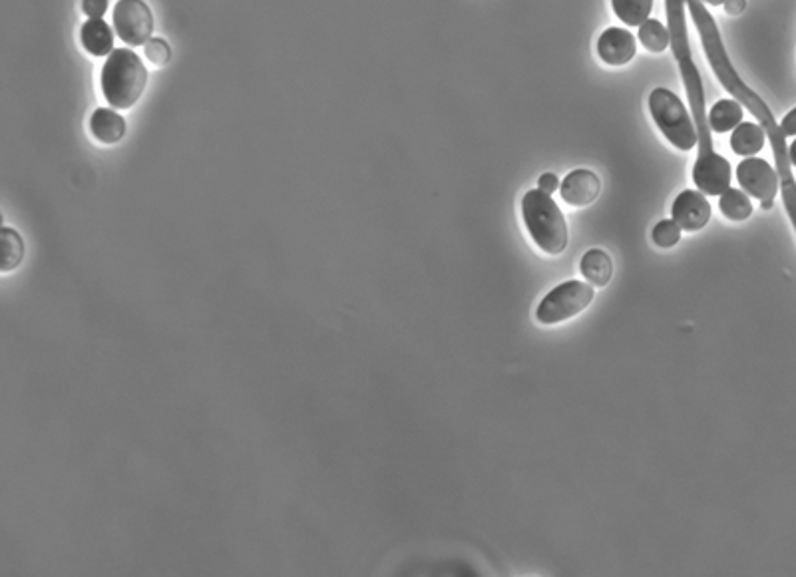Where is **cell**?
I'll return each instance as SVG.
<instances>
[{
    "label": "cell",
    "instance_id": "cell-1",
    "mask_svg": "<svg viewBox=\"0 0 796 577\" xmlns=\"http://www.w3.org/2000/svg\"><path fill=\"white\" fill-rule=\"evenodd\" d=\"M667 6V28L671 36L673 56L677 60L685 94L689 98L691 118L697 130V144L699 156L693 168V182L699 192L705 195H721L731 188L733 170L731 164L715 152L713 146V130L709 126V112L705 108V92L701 74L693 62L689 34H687V14H685V0H665Z\"/></svg>",
    "mask_w": 796,
    "mask_h": 577
},
{
    "label": "cell",
    "instance_id": "cell-2",
    "mask_svg": "<svg viewBox=\"0 0 796 577\" xmlns=\"http://www.w3.org/2000/svg\"><path fill=\"white\" fill-rule=\"evenodd\" d=\"M102 94L116 110L132 108L146 90L148 70L130 48L114 50L102 68Z\"/></svg>",
    "mask_w": 796,
    "mask_h": 577
},
{
    "label": "cell",
    "instance_id": "cell-3",
    "mask_svg": "<svg viewBox=\"0 0 796 577\" xmlns=\"http://www.w3.org/2000/svg\"><path fill=\"white\" fill-rule=\"evenodd\" d=\"M524 223L534 243L548 255H560L568 247V223L550 193L530 190L522 199Z\"/></svg>",
    "mask_w": 796,
    "mask_h": 577
},
{
    "label": "cell",
    "instance_id": "cell-4",
    "mask_svg": "<svg viewBox=\"0 0 796 577\" xmlns=\"http://www.w3.org/2000/svg\"><path fill=\"white\" fill-rule=\"evenodd\" d=\"M649 112L661 134L677 150L689 152L697 146V130L693 118L689 116L685 104L675 92L667 88H655L649 96Z\"/></svg>",
    "mask_w": 796,
    "mask_h": 577
},
{
    "label": "cell",
    "instance_id": "cell-5",
    "mask_svg": "<svg viewBox=\"0 0 796 577\" xmlns=\"http://www.w3.org/2000/svg\"><path fill=\"white\" fill-rule=\"evenodd\" d=\"M596 291L592 283L566 281L550 291L536 311V319L542 325H556L568 321L590 307Z\"/></svg>",
    "mask_w": 796,
    "mask_h": 577
},
{
    "label": "cell",
    "instance_id": "cell-6",
    "mask_svg": "<svg viewBox=\"0 0 796 577\" xmlns=\"http://www.w3.org/2000/svg\"><path fill=\"white\" fill-rule=\"evenodd\" d=\"M114 30L128 46L148 44L154 32V16L144 0H118L114 6Z\"/></svg>",
    "mask_w": 796,
    "mask_h": 577
},
{
    "label": "cell",
    "instance_id": "cell-7",
    "mask_svg": "<svg viewBox=\"0 0 796 577\" xmlns=\"http://www.w3.org/2000/svg\"><path fill=\"white\" fill-rule=\"evenodd\" d=\"M737 180L747 195H753L759 201H775L779 193V174L767 160L747 158L737 168Z\"/></svg>",
    "mask_w": 796,
    "mask_h": 577
},
{
    "label": "cell",
    "instance_id": "cell-8",
    "mask_svg": "<svg viewBox=\"0 0 796 577\" xmlns=\"http://www.w3.org/2000/svg\"><path fill=\"white\" fill-rule=\"evenodd\" d=\"M673 221L685 231H699L711 219V205L703 192H681L671 207Z\"/></svg>",
    "mask_w": 796,
    "mask_h": 577
},
{
    "label": "cell",
    "instance_id": "cell-9",
    "mask_svg": "<svg viewBox=\"0 0 796 577\" xmlns=\"http://www.w3.org/2000/svg\"><path fill=\"white\" fill-rule=\"evenodd\" d=\"M637 50L635 38L625 28L611 26L597 40V54L609 66H623L633 60Z\"/></svg>",
    "mask_w": 796,
    "mask_h": 577
},
{
    "label": "cell",
    "instance_id": "cell-10",
    "mask_svg": "<svg viewBox=\"0 0 796 577\" xmlns=\"http://www.w3.org/2000/svg\"><path fill=\"white\" fill-rule=\"evenodd\" d=\"M562 199L574 207L590 205L601 192V182L590 170H574L562 182Z\"/></svg>",
    "mask_w": 796,
    "mask_h": 577
},
{
    "label": "cell",
    "instance_id": "cell-11",
    "mask_svg": "<svg viewBox=\"0 0 796 577\" xmlns=\"http://www.w3.org/2000/svg\"><path fill=\"white\" fill-rule=\"evenodd\" d=\"M82 46L92 56H110L114 50V32L104 18H88L80 30Z\"/></svg>",
    "mask_w": 796,
    "mask_h": 577
},
{
    "label": "cell",
    "instance_id": "cell-12",
    "mask_svg": "<svg viewBox=\"0 0 796 577\" xmlns=\"http://www.w3.org/2000/svg\"><path fill=\"white\" fill-rule=\"evenodd\" d=\"M90 132L98 142L112 146L126 136V120L112 108H98L90 118Z\"/></svg>",
    "mask_w": 796,
    "mask_h": 577
},
{
    "label": "cell",
    "instance_id": "cell-13",
    "mask_svg": "<svg viewBox=\"0 0 796 577\" xmlns=\"http://www.w3.org/2000/svg\"><path fill=\"white\" fill-rule=\"evenodd\" d=\"M765 140H767V134L759 124L741 122L731 134V150L737 156L751 158V156H757L765 148Z\"/></svg>",
    "mask_w": 796,
    "mask_h": 577
},
{
    "label": "cell",
    "instance_id": "cell-14",
    "mask_svg": "<svg viewBox=\"0 0 796 577\" xmlns=\"http://www.w3.org/2000/svg\"><path fill=\"white\" fill-rule=\"evenodd\" d=\"M580 269H582V275L586 277V281L592 283L594 287H605L613 277L611 257L601 249L588 251L580 263Z\"/></svg>",
    "mask_w": 796,
    "mask_h": 577
},
{
    "label": "cell",
    "instance_id": "cell-15",
    "mask_svg": "<svg viewBox=\"0 0 796 577\" xmlns=\"http://www.w3.org/2000/svg\"><path fill=\"white\" fill-rule=\"evenodd\" d=\"M743 122V106L737 100H719L709 110V126L713 132H733Z\"/></svg>",
    "mask_w": 796,
    "mask_h": 577
},
{
    "label": "cell",
    "instance_id": "cell-16",
    "mask_svg": "<svg viewBox=\"0 0 796 577\" xmlns=\"http://www.w3.org/2000/svg\"><path fill=\"white\" fill-rule=\"evenodd\" d=\"M615 16L631 28H639L651 14L653 0H611Z\"/></svg>",
    "mask_w": 796,
    "mask_h": 577
},
{
    "label": "cell",
    "instance_id": "cell-17",
    "mask_svg": "<svg viewBox=\"0 0 796 577\" xmlns=\"http://www.w3.org/2000/svg\"><path fill=\"white\" fill-rule=\"evenodd\" d=\"M719 207H721V213L731 221H745L753 213V203H751L749 195L739 192V190H733V188H729L719 195Z\"/></svg>",
    "mask_w": 796,
    "mask_h": 577
},
{
    "label": "cell",
    "instance_id": "cell-18",
    "mask_svg": "<svg viewBox=\"0 0 796 577\" xmlns=\"http://www.w3.org/2000/svg\"><path fill=\"white\" fill-rule=\"evenodd\" d=\"M639 40L641 44L649 50V52H663L669 48L671 44V36H669V28H665L659 20L655 18H647L641 26H639Z\"/></svg>",
    "mask_w": 796,
    "mask_h": 577
},
{
    "label": "cell",
    "instance_id": "cell-19",
    "mask_svg": "<svg viewBox=\"0 0 796 577\" xmlns=\"http://www.w3.org/2000/svg\"><path fill=\"white\" fill-rule=\"evenodd\" d=\"M22 259H24L22 237L14 229L4 227L2 229V265H0V269L4 273H8V271L16 269L22 263Z\"/></svg>",
    "mask_w": 796,
    "mask_h": 577
},
{
    "label": "cell",
    "instance_id": "cell-20",
    "mask_svg": "<svg viewBox=\"0 0 796 577\" xmlns=\"http://www.w3.org/2000/svg\"><path fill=\"white\" fill-rule=\"evenodd\" d=\"M679 239H681V227L673 219H663L653 229V243L657 247L669 249V247L677 245Z\"/></svg>",
    "mask_w": 796,
    "mask_h": 577
},
{
    "label": "cell",
    "instance_id": "cell-21",
    "mask_svg": "<svg viewBox=\"0 0 796 577\" xmlns=\"http://www.w3.org/2000/svg\"><path fill=\"white\" fill-rule=\"evenodd\" d=\"M146 58L154 66H166L170 62V58H172V50H170L168 42H164L162 38H152L146 44Z\"/></svg>",
    "mask_w": 796,
    "mask_h": 577
},
{
    "label": "cell",
    "instance_id": "cell-22",
    "mask_svg": "<svg viewBox=\"0 0 796 577\" xmlns=\"http://www.w3.org/2000/svg\"><path fill=\"white\" fill-rule=\"evenodd\" d=\"M82 10L90 18H102L108 10V0H82Z\"/></svg>",
    "mask_w": 796,
    "mask_h": 577
},
{
    "label": "cell",
    "instance_id": "cell-23",
    "mask_svg": "<svg viewBox=\"0 0 796 577\" xmlns=\"http://www.w3.org/2000/svg\"><path fill=\"white\" fill-rule=\"evenodd\" d=\"M538 186H540L542 192L552 195V193L560 190V180H558L556 174H544V176L538 180Z\"/></svg>",
    "mask_w": 796,
    "mask_h": 577
},
{
    "label": "cell",
    "instance_id": "cell-24",
    "mask_svg": "<svg viewBox=\"0 0 796 577\" xmlns=\"http://www.w3.org/2000/svg\"><path fill=\"white\" fill-rule=\"evenodd\" d=\"M723 8H725V12H727L729 16H739V14L745 12L747 0H725V2H723Z\"/></svg>",
    "mask_w": 796,
    "mask_h": 577
},
{
    "label": "cell",
    "instance_id": "cell-25",
    "mask_svg": "<svg viewBox=\"0 0 796 577\" xmlns=\"http://www.w3.org/2000/svg\"><path fill=\"white\" fill-rule=\"evenodd\" d=\"M781 128H783L785 136H796V108L785 116V120L781 122Z\"/></svg>",
    "mask_w": 796,
    "mask_h": 577
},
{
    "label": "cell",
    "instance_id": "cell-26",
    "mask_svg": "<svg viewBox=\"0 0 796 577\" xmlns=\"http://www.w3.org/2000/svg\"><path fill=\"white\" fill-rule=\"evenodd\" d=\"M789 156H791V164L796 168V140L791 144V148H789Z\"/></svg>",
    "mask_w": 796,
    "mask_h": 577
},
{
    "label": "cell",
    "instance_id": "cell-27",
    "mask_svg": "<svg viewBox=\"0 0 796 577\" xmlns=\"http://www.w3.org/2000/svg\"><path fill=\"white\" fill-rule=\"evenodd\" d=\"M703 2H707V4H711V6H721L725 0H703Z\"/></svg>",
    "mask_w": 796,
    "mask_h": 577
},
{
    "label": "cell",
    "instance_id": "cell-28",
    "mask_svg": "<svg viewBox=\"0 0 796 577\" xmlns=\"http://www.w3.org/2000/svg\"><path fill=\"white\" fill-rule=\"evenodd\" d=\"M761 207H763V209H771V207H773V201H761Z\"/></svg>",
    "mask_w": 796,
    "mask_h": 577
}]
</instances>
